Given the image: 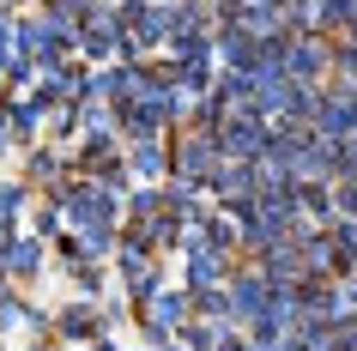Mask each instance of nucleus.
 <instances>
[{"instance_id":"3","label":"nucleus","mask_w":357,"mask_h":351,"mask_svg":"<svg viewBox=\"0 0 357 351\" xmlns=\"http://www.w3.org/2000/svg\"><path fill=\"white\" fill-rule=\"evenodd\" d=\"M236 13H243L248 24H266V6H261V0H236Z\"/></svg>"},{"instance_id":"2","label":"nucleus","mask_w":357,"mask_h":351,"mask_svg":"<svg viewBox=\"0 0 357 351\" xmlns=\"http://www.w3.org/2000/svg\"><path fill=\"white\" fill-rule=\"evenodd\" d=\"M225 146L230 151H255V146H261V128H255V121H230V128H225Z\"/></svg>"},{"instance_id":"1","label":"nucleus","mask_w":357,"mask_h":351,"mask_svg":"<svg viewBox=\"0 0 357 351\" xmlns=\"http://www.w3.org/2000/svg\"><path fill=\"white\" fill-rule=\"evenodd\" d=\"M321 128H333V133H357V103H351V97H333V103L321 110Z\"/></svg>"}]
</instances>
